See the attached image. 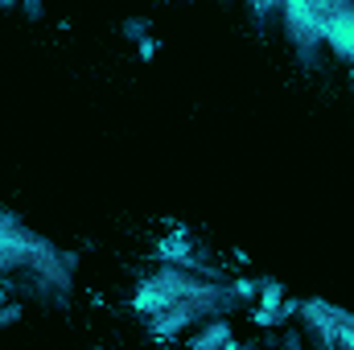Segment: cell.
Returning <instances> with one entry per match:
<instances>
[{
  "label": "cell",
  "instance_id": "6da1fadb",
  "mask_svg": "<svg viewBox=\"0 0 354 350\" xmlns=\"http://www.w3.org/2000/svg\"><path fill=\"white\" fill-rule=\"evenodd\" d=\"M223 284L214 276H194V272H177V268H157L153 276H145L132 293V309L149 322L174 305H185L198 313V322L214 317L218 305H223Z\"/></svg>",
  "mask_w": 354,
  "mask_h": 350
},
{
  "label": "cell",
  "instance_id": "7a4b0ae2",
  "mask_svg": "<svg viewBox=\"0 0 354 350\" xmlns=\"http://www.w3.org/2000/svg\"><path fill=\"white\" fill-rule=\"evenodd\" d=\"M37 243H41V235H33V231H29L25 223H17L12 214H0V276L29 268Z\"/></svg>",
  "mask_w": 354,
  "mask_h": 350
},
{
  "label": "cell",
  "instance_id": "3957f363",
  "mask_svg": "<svg viewBox=\"0 0 354 350\" xmlns=\"http://www.w3.org/2000/svg\"><path fill=\"white\" fill-rule=\"evenodd\" d=\"M297 313H301V322H305V334H313L326 350L338 347V334L354 322L346 309H338V305H330V301H301Z\"/></svg>",
  "mask_w": 354,
  "mask_h": 350
},
{
  "label": "cell",
  "instance_id": "277c9868",
  "mask_svg": "<svg viewBox=\"0 0 354 350\" xmlns=\"http://www.w3.org/2000/svg\"><path fill=\"white\" fill-rule=\"evenodd\" d=\"M280 17H284L288 42H292L297 50L309 54V50L322 46V21H317V12H313L309 0H284V4H280Z\"/></svg>",
  "mask_w": 354,
  "mask_h": 350
},
{
  "label": "cell",
  "instance_id": "5b68a950",
  "mask_svg": "<svg viewBox=\"0 0 354 350\" xmlns=\"http://www.w3.org/2000/svg\"><path fill=\"white\" fill-rule=\"evenodd\" d=\"M153 260L161 264V268H177V272H194V276H210L206 272V264L198 256V248L185 239V235H165V239H157V248H153Z\"/></svg>",
  "mask_w": 354,
  "mask_h": 350
},
{
  "label": "cell",
  "instance_id": "8992f818",
  "mask_svg": "<svg viewBox=\"0 0 354 350\" xmlns=\"http://www.w3.org/2000/svg\"><path fill=\"white\" fill-rule=\"evenodd\" d=\"M198 322V313L194 309H185V305H174V309H165V313H157V317H149V334L157 338V342H177L189 326Z\"/></svg>",
  "mask_w": 354,
  "mask_h": 350
},
{
  "label": "cell",
  "instance_id": "52a82bcc",
  "mask_svg": "<svg viewBox=\"0 0 354 350\" xmlns=\"http://www.w3.org/2000/svg\"><path fill=\"white\" fill-rule=\"evenodd\" d=\"M189 350H239L235 347V330L218 317H206L202 330L189 334Z\"/></svg>",
  "mask_w": 354,
  "mask_h": 350
},
{
  "label": "cell",
  "instance_id": "ba28073f",
  "mask_svg": "<svg viewBox=\"0 0 354 350\" xmlns=\"http://www.w3.org/2000/svg\"><path fill=\"white\" fill-rule=\"evenodd\" d=\"M284 288L280 284H260V293H256V309H268V313H280L284 309Z\"/></svg>",
  "mask_w": 354,
  "mask_h": 350
},
{
  "label": "cell",
  "instance_id": "9c48e42d",
  "mask_svg": "<svg viewBox=\"0 0 354 350\" xmlns=\"http://www.w3.org/2000/svg\"><path fill=\"white\" fill-rule=\"evenodd\" d=\"M256 293H260V284H252L243 276H235L231 284H223V297H231V301H256Z\"/></svg>",
  "mask_w": 354,
  "mask_h": 350
},
{
  "label": "cell",
  "instance_id": "30bf717a",
  "mask_svg": "<svg viewBox=\"0 0 354 350\" xmlns=\"http://www.w3.org/2000/svg\"><path fill=\"white\" fill-rule=\"evenodd\" d=\"M252 322L260 330H280L284 326V313H268V309H252Z\"/></svg>",
  "mask_w": 354,
  "mask_h": 350
},
{
  "label": "cell",
  "instance_id": "8fae6325",
  "mask_svg": "<svg viewBox=\"0 0 354 350\" xmlns=\"http://www.w3.org/2000/svg\"><path fill=\"white\" fill-rule=\"evenodd\" d=\"M280 4L284 0H252V12L256 17H272V12H280Z\"/></svg>",
  "mask_w": 354,
  "mask_h": 350
},
{
  "label": "cell",
  "instance_id": "7c38bea8",
  "mask_svg": "<svg viewBox=\"0 0 354 350\" xmlns=\"http://www.w3.org/2000/svg\"><path fill=\"white\" fill-rule=\"evenodd\" d=\"M17 317H21V305H17V301H12V305L4 301V305H0V330H4V326H12Z\"/></svg>",
  "mask_w": 354,
  "mask_h": 350
},
{
  "label": "cell",
  "instance_id": "4fadbf2b",
  "mask_svg": "<svg viewBox=\"0 0 354 350\" xmlns=\"http://www.w3.org/2000/svg\"><path fill=\"white\" fill-rule=\"evenodd\" d=\"M334 350H354V322L338 334V347H334Z\"/></svg>",
  "mask_w": 354,
  "mask_h": 350
},
{
  "label": "cell",
  "instance_id": "5bb4252c",
  "mask_svg": "<svg viewBox=\"0 0 354 350\" xmlns=\"http://www.w3.org/2000/svg\"><path fill=\"white\" fill-rule=\"evenodd\" d=\"M136 54H140V58H153V54H157V42H153V37L136 42Z\"/></svg>",
  "mask_w": 354,
  "mask_h": 350
},
{
  "label": "cell",
  "instance_id": "9a60e30c",
  "mask_svg": "<svg viewBox=\"0 0 354 350\" xmlns=\"http://www.w3.org/2000/svg\"><path fill=\"white\" fill-rule=\"evenodd\" d=\"M0 305H4V284H0Z\"/></svg>",
  "mask_w": 354,
  "mask_h": 350
},
{
  "label": "cell",
  "instance_id": "2e32d148",
  "mask_svg": "<svg viewBox=\"0 0 354 350\" xmlns=\"http://www.w3.org/2000/svg\"><path fill=\"white\" fill-rule=\"evenodd\" d=\"M351 79H354V66H351Z\"/></svg>",
  "mask_w": 354,
  "mask_h": 350
},
{
  "label": "cell",
  "instance_id": "e0dca14e",
  "mask_svg": "<svg viewBox=\"0 0 354 350\" xmlns=\"http://www.w3.org/2000/svg\"><path fill=\"white\" fill-rule=\"evenodd\" d=\"M243 350H256V347H243Z\"/></svg>",
  "mask_w": 354,
  "mask_h": 350
}]
</instances>
